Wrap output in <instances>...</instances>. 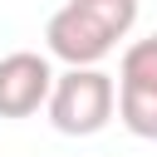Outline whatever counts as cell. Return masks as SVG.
Returning a JSON list of instances; mask_svg holds the SVG:
<instances>
[{
  "label": "cell",
  "instance_id": "obj_1",
  "mask_svg": "<svg viewBox=\"0 0 157 157\" xmlns=\"http://www.w3.org/2000/svg\"><path fill=\"white\" fill-rule=\"evenodd\" d=\"M132 25L137 0H64L44 25V44L69 69H93L118 49V39H128Z\"/></svg>",
  "mask_w": 157,
  "mask_h": 157
},
{
  "label": "cell",
  "instance_id": "obj_4",
  "mask_svg": "<svg viewBox=\"0 0 157 157\" xmlns=\"http://www.w3.org/2000/svg\"><path fill=\"white\" fill-rule=\"evenodd\" d=\"M54 83V69L34 49H15L0 59V118H29L44 108Z\"/></svg>",
  "mask_w": 157,
  "mask_h": 157
},
{
  "label": "cell",
  "instance_id": "obj_5",
  "mask_svg": "<svg viewBox=\"0 0 157 157\" xmlns=\"http://www.w3.org/2000/svg\"><path fill=\"white\" fill-rule=\"evenodd\" d=\"M152 39H157V29H152Z\"/></svg>",
  "mask_w": 157,
  "mask_h": 157
},
{
  "label": "cell",
  "instance_id": "obj_2",
  "mask_svg": "<svg viewBox=\"0 0 157 157\" xmlns=\"http://www.w3.org/2000/svg\"><path fill=\"white\" fill-rule=\"evenodd\" d=\"M44 113L54 123V132L64 137H93L113 123V74L93 69H64L49 83Z\"/></svg>",
  "mask_w": 157,
  "mask_h": 157
},
{
  "label": "cell",
  "instance_id": "obj_3",
  "mask_svg": "<svg viewBox=\"0 0 157 157\" xmlns=\"http://www.w3.org/2000/svg\"><path fill=\"white\" fill-rule=\"evenodd\" d=\"M113 108L132 137L157 142V39H137L123 49L118 78H113Z\"/></svg>",
  "mask_w": 157,
  "mask_h": 157
}]
</instances>
